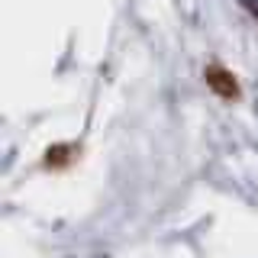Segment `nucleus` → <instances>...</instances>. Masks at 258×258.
I'll use <instances>...</instances> for the list:
<instances>
[{
    "mask_svg": "<svg viewBox=\"0 0 258 258\" xmlns=\"http://www.w3.org/2000/svg\"><path fill=\"white\" fill-rule=\"evenodd\" d=\"M207 84L213 87V94L226 97V100L239 97V84H236V78H232L226 68H220V64H210V68H207Z\"/></svg>",
    "mask_w": 258,
    "mask_h": 258,
    "instance_id": "obj_1",
    "label": "nucleus"
},
{
    "mask_svg": "<svg viewBox=\"0 0 258 258\" xmlns=\"http://www.w3.org/2000/svg\"><path fill=\"white\" fill-rule=\"evenodd\" d=\"M242 7H245V10H248V13H252L255 20H258V0H242Z\"/></svg>",
    "mask_w": 258,
    "mask_h": 258,
    "instance_id": "obj_2",
    "label": "nucleus"
}]
</instances>
